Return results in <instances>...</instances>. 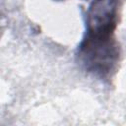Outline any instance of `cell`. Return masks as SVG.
<instances>
[{"label": "cell", "instance_id": "2", "mask_svg": "<svg viewBox=\"0 0 126 126\" xmlns=\"http://www.w3.org/2000/svg\"><path fill=\"white\" fill-rule=\"evenodd\" d=\"M54 1H64V0H54Z\"/></svg>", "mask_w": 126, "mask_h": 126}, {"label": "cell", "instance_id": "1", "mask_svg": "<svg viewBox=\"0 0 126 126\" xmlns=\"http://www.w3.org/2000/svg\"><path fill=\"white\" fill-rule=\"evenodd\" d=\"M85 32L75 52L79 67L101 81L115 73L120 46L115 37L118 0H92L85 15Z\"/></svg>", "mask_w": 126, "mask_h": 126}]
</instances>
